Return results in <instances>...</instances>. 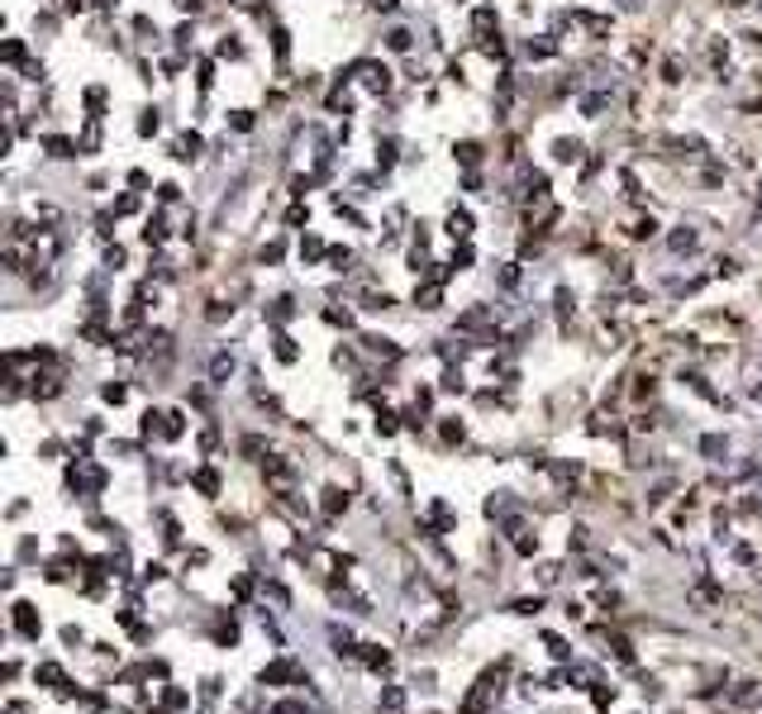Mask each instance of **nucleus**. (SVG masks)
I'll use <instances>...</instances> for the list:
<instances>
[{"label": "nucleus", "mask_w": 762, "mask_h": 714, "mask_svg": "<svg viewBox=\"0 0 762 714\" xmlns=\"http://www.w3.org/2000/svg\"><path fill=\"white\" fill-rule=\"evenodd\" d=\"M281 681H300V672L291 662H272V666H262V686H281Z\"/></svg>", "instance_id": "obj_2"}, {"label": "nucleus", "mask_w": 762, "mask_h": 714, "mask_svg": "<svg viewBox=\"0 0 762 714\" xmlns=\"http://www.w3.org/2000/svg\"><path fill=\"white\" fill-rule=\"evenodd\" d=\"M277 358H281V362H296V343H291V339H286V333H281V339H277Z\"/></svg>", "instance_id": "obj_12"}, {"label": "nucleus", "mask_w": 762, "mask_h": 714, "mask_svg": "<svg viewBox=\"0 0 762 714\" xmlns=\"http://www.w3.org/2000/svg\"><path fill=\"white\" fill-rule=\"evenodd\" d=\"M34 681H43V686H62V666H58V662L34 666Z\"/></svg>", "instance_id": "obj_4"}, {"label": "nucleus", "mask_w": 762, "mask_h": 714, "mask_svg": "<svg viewBox=\"0 0 762 714\" xmlns=\"http://www.w3.org/2000/svg\"><path fill=\"white\" fill-rule=\"evenodd\" d=\"M758 401H762V386H758Z\"/></svg>", "instance_id": "obj_15"}, {"label": "nucleus", "mask_w": 762, "mask_h": 714, "mask_svg": "<svg viewBox=\"0 0 762 714\" xmlns=\"http://www.w3.org/2000/svg\"><path fill=\"white\" fill-rule=\"evenodd\" d=\"M163 701H167V710H186V705H190V695H186L182 686H167V691H163Z\"/></svg>", "instance_id": "obj_6"}, {"label": "nucleus", "mask_w": 762, "mask_h": 714, "mask_svg": "<svg viewBox=\"0 0 762 714\" xmlns=\"http://www.w3.org/2000/svg\"><path fill=\"white\" fill-rule=\"evenodd\" d=\"M577 153H581V148H577V143H567V138L558 143V157H563V163H572V157H577Z\"/></svg>", "instance_id": "obj_13"}, {"label": "nucleus", "mask_w": 762, "mask_h": 714, "mask_svg": "<svg viewBox=\"0 0 762 714\" xmlns=\"http://www.w3.org/2000/svg\"><path fill=\"white\" fill-rule=\"evenodd\" d=\"M734 701H739V705H753V701H758V681H739Z\"/></svg>", "instance_id": "obj_9"}, {"label": "nucleus", "mask_w": 762, "mask_h": 714, "mask_svg": "<svg viewBox=\"0 0 762 714\" xmlns=\"http://www.w3.org/2000/svg\"><path fill=\"white\" fill-rule=\"evenodd\" d=\"M196 490H205V496H215V490H219V476H215L210 467L196 472Z\"/></svg>", "instance_id": "obj_7"}, {"label": "nucleus", "mask_w": 762, "mask_h": 714, "mask_svg": "<svg viewBox=\"0 0 762 714\" xmlns=\"http://www.w3.org/2000/svg\"><path fill=\"white\" fill-rule=\"evenodd\" d=\"M463 434H467V428L457 420H443V443H449V448H453V443H463Z\"/></svg>", "instance_id": "obj_8"}, {"label": "nucleus", "mask_w": 762, "mask_h": 714, "mask_svg": "<svg viewBox=\"0 0 762 714\" xmlns=\"http://www.w3.org/2000/svg\"><path fill=\"white\" fill-rule=\"evenodd\" d=\"M449 234H453V238H467V234H472V219H467L463 210H453V215H449Z\"/></svg>", "instance_id": "obj_5"}, {"label": "nucleus", "mask_w": 762, "mask_h": 714, "mask_svg": "<svg viewBox=\"0 0 762 714\" xmlns=\"http://www.w3.org/2000/svg\"><path fill=\"white\" fill-rule=\"evenodd\" d=\"M14 629H20V639H39L43 619L34 614V606H14Z\"/></svg>", "instance_id": "obj_1"}, {"label": "nucleus", "mask_w": 762, "mask_h": 714, "mask_svg": "<svg viewBox=\"0 0 762 714\" xmlns=\"http://www.w3.org/2000/svg\"><path fill=\"white\" fill-rule=\"evenodd\" d=\"M339 510H348V490L329 486V490H325V515H339Z\"/></svg>", "instance_id": "obj_3"}, {"label": "nucleus", "mask_w": 762, "mask_h": 714, "mask_svg": "<svg viewBox=\"0 0 762 714\" xmlns=\"http://www.w3.org/2000/svg\"><path fill=\"white\" fill-rule=\"evenodd\" d=\"M511 610H515V614H538V610H544V600H538V596H534V600H515Z\"/></svg>", "instance_id": "obj_11"}, {"label": "nucleus", "mask_w": 762, "mask_h": 714, "mask_svg": "<svg viewBox=\"0 0 762 714\" xmlns=\"http://www.w3.org/2000/svg\"><path fill=\"white\" fill-rule=\"evenodd\" d=\"M401 705H405V695L395 691V686H391V691H381V710H401Z\"/></svg>", "instance_id": "obj_10"}, {"label": "nucleus", "mask_w": 762, "mask_h": 714, "mask_svg": "<svg viewBox=\"0 0 762 714\" xmlns=\"http://www.w3.org/2000/svg\"><path fill=\"white\" fill-rule=\"evenodd\" d=\"M548 648H553V658H567V643L558 639V633H548Z\"/></svg>", "instance_id": "obj_14"}]
</instances>
